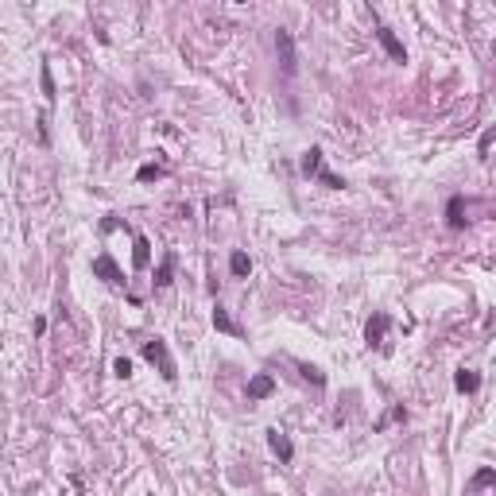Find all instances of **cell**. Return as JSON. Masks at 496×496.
Returning <instances> with one entry per match:
<instances>
[{
	"instance_id": "6da1fadb",
	"label": "cell",
	"mask_w": 496,
	"mask_h": 496,
	"mask_svg": "<svg viewBox=\"0 0 496 496\" xmlns=\"http://www.w3.org/2000/svg\"><path fill=\"white\" fill-rule=\"evenodd\" d=\"M144 357L151 361V365H155L159 361V368H163V380H174V365H171V357H167V345L163 341H148V345H144Z\"/></svg>"
},
{
	"instance_id": "7a4b0ae2",
	"label": "cell",
	"mask_w": 496,
	"mask_h": 496,
	"mask_svg": "<svg viewBox=\"0 0 496 496\" xmlns=\"http://www.w3.org/2000/svg\"><path fill=\"white\" fill-rule=\"evenodd\" d=\"M275 51H279V62H283V74H295V43H291L287 31H275Z\"/></svg>"
},
{
	"instance_id": "3957f363",
	"label": "cell",
	"mask_w": 496,
	"mask_h": 496,
	"mask_svg": "<svg viewBox=\"0 0 496 496\" xmlns=\"http://www.w3.org/2000/svg\"><path fill=\"white\" fill-rule=\"evenodd\" d=\"M93 275L109 279V283H124V275H121V268L113 264V256H97V260H93Z\"/></svg>"
},
{
	"instance_id": "277c9868",
	"label": "cell",
	"mask_w": 496,
	"mask_h": 496,
	"mask_svg": "<svg viewBox=\"0 0 496 496\" xmlns=\"http://www.w3.org/2000/svg\"><path fill=\"white\" fill-rule=\"evenodd\" d=\"M384 330H388V314H376V318H368V326H365L368 345H384Z\"/></svg>"
},
{
	"instance_id": "5b68a950",
	"label": "cell",
	"mask_w": 496,
	"mask_h": 496,
	"mask_svg": "<svg viewBox=\"0 0 496 496\" xmlns=\"http://www.w3.org/2000/svg\"><path fill=\"white\" fill-rule=\"evenodd\" d=\"M376 35H380V43H384V51L392 54V58H395V62H403V58H407V54H403V43H400V39H395V35H392V27H380V31H376Z\"/></svg>"
},
{
	"instance_id": "8992f818",
	"label": "cell",
	"mask_w": 496,
	"mask_h": 496,
	"mask_svg": "<svg viewBox=\"0 0 496 496\" xmlns=\"http://www.w3.org/2000/svg\"><path fill=\"white\" fill-rule=\"evenodd\" d=\"M271 388H275V384H271L268 372L252 376V380H248V400H264V395H271Z\"/></svg>"
},
{
	"instance_id": "52a82bcc",
	"label": "cell",
	"mask_w": 496,
	"mask_h": 496,
	"mask_svg": "<svg viewBox=\"0 0 496 496\" xmlns=\"http://www.w3.org/2000/svg\"><path fill=\"white\" fill-rule=\"evenodd\" d=\"M268 446L283 458V462H291V453H295V450H291V442H287V434H279V430H268Z\"/></svg>"
},
{
	"instance_id": "ba28073f",
	"label": "cell",
	"mask_w": 496,
	"mask_h": 496,
	"mask_svg": "<svg viewBox=\"0 0 496 496\" xmlns=\"http://www.w3.org/2000/svg\"><path fill=\"white\" fill-rule=\"evenodd\" d=\"M453 384H458V392H477V388H481V376L469 372V368H462V372L453 376Z\"/></svg>"
},
{
	"instance_id": "9c48e42d",
	"label": "cell",
	"mask_w": 496,
	"mask_h": 496,
	"mask_svg": "<svg viewBox=\"0 0 496 496\" xmlns=\"http://www.w3.org/2000/svg\"><path fill=\"white\" fill-rule=\"evenodd\" d=\"M148 260H151V244L144 241V236H136V252H132V264H136V268H148Z\"/></svg>"
},
{
	"instance_id": "30bf717a",
	"label": "cell",
	"mask_w": 496,
	"mask_h": 496,
	"mask_svg": "<svg viewBox=\"0 0 496 496\" xmlns=\"http://www.w3.org/2000/svg\"><path fill=\"white\" fill-rule=\"evenodd\" d=\"M303 171H306V174H314V178L322 174V151H318V148H310V151H306V159H303Z\"/></svg>"
},
{
	"instance_id": "8fae6325",
	"label": "cell",
	"mask_w": 496,
	"mask_h": 496,
	"mask_svg": "<svg viewBox=\"0 0 496 496\" xmlns=\"http://www.w3.org/2000/svg\"><path fill=\"white\" fill-rule=\"evenodd\" d=\"M229 271H233V275H248V271H252V260H248L244 252H233L229 256Z\"/></svg>"
},
{
	"instance_id": "7c38bea8",
	"label": "cell",
	"mask_w": 496,
	"mask_h": 496,
	"mask_svg": "<svg viewBox=\"0 0 496 496\" xmlns=\"http://www.w3.org/2000/svg\"><path fill=\"white\" fill-rule=\"evenodd\" d=\"M171 271H174V256H163V264L155 271V287H167L171 283Z\"/></svg>"
},
{
	"instance_id": "4fadbf2b",
	"label": "cell",
	"mask_w": 496,
	"mask_h": 496,
	"mask_svg": "<svg viewBox=\"0 0 496 496\" xmlns=\"http://www.w3.org/2000/svg\"><path fill=\"white\" fill-rule=\"evenodd\" d=\"M213 326H217V330H221V333H236V326H233V318H229V314H225V310H221V306H217V310H213Z\"/></svg>"
},
{
	"instance_id": "5bb4252c",
	"label": "cell",
	"mask_w": 496,
	"mask_h": 496,
	"mask_svg": "<svg viewBox=\"0 0 496 496\" xmlns=\"http://www.w3.org/2000/svg\"><path fill=\"white\" fill-rule=\"evenodd\" d=\"M163 167H155V163H148V167H140V174H136V178H140V183H148V178H163Z\"/></svg>"
},
{
	"instance_id": "9a60e30c",
	"label": "cell",
	"mask_w": 496,
	"mask_h": 496,
	"mask_svg": "<svg viewBox=\"0 0 496 496\" xmlns=\"http://www.w3.org/2000/svg\"><path fill=\"white\" fill-rule=\"evenodd\" d=\"M462 221H465V217H462V198H453V202H450V225L462 229Z\"/></svg>"
},
{
	"instance_id": "2e32d148",
	"label": "cell",
	"mask_w": 496,
	"mask_h": 496,
	"mask_svg": "<svg viewBox=\"0 0 496 496\" xmlns=\"http://www.w3.org/2000/svg\"><path fill=\"white\" fill-rule=\"evenodd\" d=\"M113 372L121 376V380H128V376H132V361H128V357H121V361L113 365Z\"/></svg>"
},
{
	"instance_id": "e0dca14e",
	"label": "cell",
	"mask_w": 496,
	"mask_h": 496,
	"mask_svg": "<svg viewBox=\"0 0 496 496\" xmlns=\"http://www.w3.org/2000/svg\"><path fill=\"white\" fill-rule=\"evenodd\" d=\"M303 376H306V380H314V384H326V376L318 372L314 365H303Z\"/></svg>"
},
{
	"instance_id": "ac0fdd59",
	"label": "cell",
	"mask_w": 496,
	"mask_h": 496,
	"mask_svg": "<svg viewBox=\"0 0 496 496\" xmlns=\"http://www.w3.org/2000/svg\"><path fill=\"white\" fill-rule=\"evenodd\" d=\"M488 481H496V469H481L477 477H473V485H488Z\"/></svg>"
},
{
	"instance_id": "d6986e66",
	"label": "cell",
	"mask_w": 496,
	"mask_h": 496,
	"mask_svg": "<svg viewBox=\"0 0 496 496\" xmlns=\"http://www.w3.org/2000/svg\"><path fill=\"white\" fill-rule=\"evenodd\" d=\"M43 89H47V97H54V82H51V66H43Z\"/></svg>"
}]
</instances>
